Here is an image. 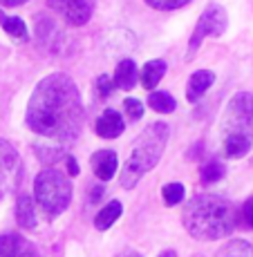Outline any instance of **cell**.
Segmentation results:
<instances>
[{"instance_id":"28","label":"cell","mask_w":253,"mask_h":257,"mask_svg":"<svg viewBox=\"0 0 253 257\" xmlns=\"http://www.w3.org/2000/svg\"><path fill=\"white\" fill-rule=\"evenodd\" d=\"M65 164H67V175L69 177H76L78 172H81V168H78V161L74 159V157H65Z\"/></svg>"},{"instance_id":"31","label":"cell","mask_w":253,"mask_h":257,"mask_svg":"<svg viewBox=\"0 0 253 257\" xmlns=\"http://www.w3.org/2000/svg\"><path fill=\"white\" fill-rule=\"evenodd\" d=\"M159 257H177V255H175V250H163Z\"/></svg>"},{"instance_id":"17","label":"cell","mask_w":253,"mask_h":257,"mask_svg":"<svg viewBox=\"0 0 253 257\" xmlns=\"http://www.w3.org/2000/svg\"><path fill=\"white\" fill-rule=\"evenodd\" d=\"M215 257H253V246L244 239H231L217 250Z\"/></svg>"},{"instance_id":"19","label":"cell","mask_w":253,"mask_h":257,"mask_svg":"<svg viewBox=\"0 0 253 257\" xmlns=\"http://www.w3.org/2000/svg\"><path fill=\"white\" fill-rule=\"evenodd\" d=\"M200 177H202V181H204L206 186H211V184H217V181L224 177V166L220 164L217 159H213V161H208V164L202 168V172H200Z\"/></svg>"},{"instance_id":"9","label":"cell","mask_w":253,"mask_h":257,"mask_svg":"<svg viewBox=\"0 0 253 257\" xmlns=\"http://www.w3.org/2000/svg\"><path fill=\"white\" fill-rule=\"evenodd\" d=\"M90 164H92V170H94V175H97V179L110 181L112 177L117 175V166H119L117 152H112V150H99V152H94V155H92Z\"/></svg>"},{"instance_id":"7","label":"cell","mask_w":253,"mask_h":257,"mask_svg":"<svg viewBox=\"0 0 253 257\" xmlns=\"http://www.w3.org/2000/svg\"><path fill=\"white\" fill-rule=\"evenodd\" d=\"M23 181V161L9 141L0 139V199L14 192Z\"/></svg>"},{"instance_id":"30","label":"cell","mask_w":253,"mask_h":257,"mask_svg":"<svg viewBox=\"0 0 253 257\" xmlns=\"http://www.w3.org/2000/svg\"><path fill=\"white\" fill-rule=\"evenodd\" d=\"M117 257H141L137 253V250H130V248H126V250H121V253H119Z\"/></svg>"},{"instance_id":"4","label":"cell","mask_w":253,"mask_h":257,"mask_svg":"<svg viewBox=\"0 0 253 257\" xmlns=\"http://www.w3.org/2000/svg\"><path fill=\"white\" fill-rule=\"evenodd\" d=\"M168 135H171V130H168L166 123H152L137 137V141L132 143L130 155L123 164L121 177H119V184L126 190L135 188L143 175H148L159 164L163 150L168 146Z\"/></svg>"},{"instance_id":"26","label":"cell","mask_w":253,"mask_h":257,"mask_svg":"<svg viewBox=\"0 0 253 257\" xmlns=\"http://www.w3.org/2000/svg\"><path fill=\"white\" fill-rule=\"evenodd\" d=\"M14 257H41V255H38L36 246H34L32 241L21 239V244H18V248H16V253H14Z\"/></svg>"},{"instance_id":"25","label":"cell","mask_w":253,"mask_h":257,"mask_svg":"<svg viewBox=\"0 0 253 257\" xmlns=\"http://www.w3.org/2000/svg\"><path fill=\"white\" fill-rule=\"evenodd\" d=\"M115 81H112L110 76H106V74H103V76H99L97 78V92H99V96H110L112 92H115Z\"/></svg>"},{"instance_id":"8","label":"cell","mask_w":253,"mask_h":257,"mask_svg":"<svg viewBox=\"0 0 253 257\" xmlns=\"http://www.w3.org/2000/svg\"><path fill=\"white\" fill-rule=\"evenodd\" d=\"M47 5L67 25L81 27V25H86L92 18L97 0H47Z\"/></svg>"},{"instance_id":"11","label":"cell","mask_w":253,"mask_h":257,"mask_svg":"<svg viewBox=\"0 0 253 257\" xmlns=\"http://www.w3.org/2000/svg\"><path fill=\"white\" fill-rule=\"evenodd\" d=\"M213 83H215V74L211 70L193 72V76L188 78V85H186V98L191 103H197L208 92V87H211Z\"/></svg>"},{"instance_id":"2","label":"cell","mask_w":253,"mask_h":257,"mask_svg":"<svg viewBox=\"0 0 253 257\" xmlns=\"http://www.w3.org/2000/svg\"><path fill=\"white\" fill-rule=\"evenodd\" d=\"M182 224L195 239L213 241L231 235L237 226V210L229 199L217 195H195L182 210Z\"/></svg>"},{"instance_id":"16","label":"cell","mask_w":253,"mask_h":257,"mask_svg":"<svg viewBox=\"0 0 253 257\" xmlns=\"http://www.w3.org/2000/svg\"><path fill=\"white\" fill-rule=\"evenodd\" d=\"M119 217H121V201H110V204L103 206V208L99 210V215L94 217V226H97L99 230H108Z\"/></svg>"},{"instance_id":"12","label":"cell","mask_w":253,"mask_h":257,"mask_svg":"<svg viewBox=\"0 0 253 257\" xmlns=\"http://www.w3.org/2000/svg\"><path fill=\"white\" fill-rule=\"evenodd\" d=\"M16 221L18 226L25 230H34L38 224V217H36V204H34L32 197H21L16 206Z\"/></svg>"},{"instance_id":"27","label":"cell","mask_w":253,"mask_h":257,"mask_svg":"<svg viewBox=\"0 0 253 257\" xmlns=\"http://www.w3.org/2000/svg\"><path fill=\"white\" fill-rule=\"evenodd\" d=\"M146 3L155 9H180L184 7L188 0H146Z\"/></svg>"},{"instance_id":"13","label":"cell","mask_w":253,"mask_h":257,"mask_svg":"<svg viewBox=\"0 0 253 257\" xmlns=\"http://www.w3.org/2000/svg\"><path fill=\"white\" fill-rule=\"evenodd\" d=\"M112 81H115V85L121 87V90H132V87L137 85V65L130 61V58L121 61L117 65Z\"/></svg>"},{"instance_id":"21","label":"cell","mask_w":253,"mask_h":257,"mask_svg":"<svg viewBox=\"0 0 253 257\" xmlns=\"http://www.w3.org/2000/svg\"><path fill=\"white\" fill-rule=\"evenodd\" d=\"M184 192H186V188L182 186V184H166V186L161 188V197H163V201H166L168 206L182 204V199H184Z\"/></svg>"},{"instance_id":"23","label":"cell","mask_w":253,"mask_h":257,"mask_svg":"<svg viewBox=\"0 0 253 257\" xmlns=\"http://www.w3.org/2000/svg\"><path fill=\"white\" fill-rule=\"evenodd\" d=\"M123 112H126V116L130 118V121H137V118H141V114H143V103L139 101V98H126V101H123Z\"/></svg>"},{"instance_id":"6","label":"cell","mask_w":253,"mask_h":257,"mask_svg":"<svg viewBox=\"0 0 253 257\" xmlns=\"http://www.w3.org/2000/svg\"><path fill=\"white\" fill-rule=\"evenodd\" d=\"M226 25H229V18H226V9L222 5H208L202 14V18L197 21V27L191 36V43H188V58L195 56V52L200 49L202 41L206 36H222L226 32Z\"/></svg>"},{"instance_id":"14","label":"cell","mask_w":253,"mask_h":257,"mask_svg":"<svg viewBox=\"0 0 253 257\" xmlns=\"http://www.w3.org/2000/svg\"><path fill=\"white\" fill-rule=\"evenodd\" d=\"M166 61H150L143 65L141 70V85L146 87V90H155L157 83L163 78V74H166Z\"/></svg>"},{"instance_id":"18","label":"cell","mask_w":253,"mask_h":257,"mask_svg":"<svg viewBox=\"0 0 253 257\" xmlns=\"http://www.w3.org/2000/svg\"><path fill=\"white\" fill-rule=\"evenodd\" d=\"M148 105L155 112H159V114H171L177 107V101L173 98V94H168V92H152L150 96H148Z\"/></svg>"},{"instance_id":"29","label":"cell","mask_w":253,"mask_h":257,"mask_svg":"<svg viewBox=\"0 0 253 257\" xmlns=\"http://www.w3.org/2000/svg\"><path fill=\"white\" fill-rule=\"evenodd\" d=\"M27 0H0L3 7H18V5H25Z\"/></svg>"},{"instance_id":"3","label":"cell","mask_w":253,"mask_h":257,"mask_svg":"<svg viewBox=\"0 0 253 257\" xmlns=\"http://www.w3.org/2000/svg\"><path fill=\"white\" fill-rule=\"evenodd\" d=\"M220 150L226 159H242L253 148V94L237 92L220 121Z\"/></svg>"},{"instance_id":"22","label":"cell","mask_w":253,"mask_h":257,"mask_svg":"<svg viewBox=\"0 0 253 257\" xmlns=\"http://www.w3.org/2000/svg\"><path fill=\"white\" fill-rule=\"evenodd\" d=\"M21 239H23L21 235H14V233H7L0 237V257H14Z\"/></svg>"},{"instance_id":"5","label":"cell","mask_w":253,"mask_h":257,"mask_svg":"<svg viewBox=\"0 0 253 257\" xmlns=\"http://www.w3.org/2000/svg\"><path fill=\"white\" fill-rule=\"evenodd\" d=\"M34 197L47 215H61L65 212L69 199H72V184L61 170L45 168L34 179Z\"/></svg>"},{"instance_id":"10","label":"cell","mask_w":253,"mask_h":257,"mask_svg":"<svg viewBox=\"0 0 253 257\" xmlns=\"http://www.w3.org/2000/svg\"><path fill=\"white\" fill-rule=\"evenodd\" d=\"M123 127H126V123H123L121 114L115 110H106L97 118L94 130H97V135L101 137V139H117V137H121Z\"/></svg>"},{"instance_id":"15","label":"cell","mask_w":253,"mask_h":257,"mask_svg":"<svg viewBox=\"0 0 253 257\" xmlns=\"http://www.w3.org/2000/svg\"><path fill=\"white\" fill-rule=\"evenodd\" d=\"M0 27H3L12 38H16V41H23V43H25V41L29 38L27 25H25L18 16H7L3 9H0Z\"/></svg>"},{"instance_id":"24","label":"cell","mask_w":253,"mask_h":257,"mask_svg":"<svg viewBox=\"0 0 253 257\" xmlns=\"http://www.w3.org/2000/svg\"><path fill=\"white\" fill-rule=\"evenodd\" d=\"M237 224H242V228H253V197L246 199L237 212Z\"/></svg>"},{"instance_id":"1","label":"cell","mask_w":253,"mask_h":257,"mask_svg":"<svg viewBox=\"0 0 253 257\" xmlns=\"http://www.w3.org/2000/svg\"><path fill=\"white\" fill-rule=\"evenodd\" d=\"M25 118L29 130L45 141L58 146L74 141L86 123L81 92L67 74H49L34 87Z\"/></svg>"},{"instance_id":"20","label":"cell","mask_w":253,"mask_h":257,"mask_svg":"<svg viewBox=\"0 0 253 257\" xmlns=\"http://www.w3.org/2000/svg\"><path fill=\"white\" fill-rule=\"evenodd\" d=\"M36 152H38V159H41L45 166H54L58 159H61V146H58V143H52V146L41 143V146H36Z\"/></svg>"}]
</instances>
